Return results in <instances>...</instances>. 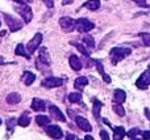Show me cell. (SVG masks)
<instances>
[{
    "instance_id": "6da1fadb",
    "label": "cell",
    "mask_w": 150,
    "mask_h": 140,
    "mask_svg": "<svg viewBox=\"0 0 150 140\" xmlns=\"http://www.w3.org/2000/svg\"><path fill=\"white\" fill-rule=\"evenodd\" d=\"M130 52H132V50L127 49V47H113L111 50V52H109L112 59V64H117L120 60H122L128 55H130Z\"/></svg>"
},
{
    "instance_id": "7a4b0ae2",
    "label": "cell",
    "mask_w": 150,
    "mask_h": 140,
    "mask_svg": "<svg viewBox=\"0 0 150 140\" xmlns=\"http://www.w3.org/2000/svg\"><path fill=\"white\" fill-rule=\"evenodd\" d=\"M4 20H5V22H7V25H8V28H9L11 31H17V30H20V29L23 28V22L18 21L17 18L12 17L11 15L4 13Z\"/></svg>"
},
{
    "instance_id": "3957f363",
    "label": "cell",
    "mask_w": 150,
    "mask_h": 140,
    "mask_svg": "<svg viewBox=\"0 0 150 140\" xmlns=\"http://www.w3.org/2000/svg\"><path fill=\"white\" fill-rule=\"evenodd\" d=\"M41 41H42V34H41V33H36V34H34V37L28 42V45H26V50H28V54H33V52L36 51L37 49H38V46H40V43H41Z\"/></svg>"
},
{
    "instance_id": "277c9868",
    "label": "cell",
    "mask_w": 150,
    "mask_h": 140,
    "mask_svg": "<svg viewBox=\"0 0 150 140\" xmlns=\"http://www.w3.org/2000/svg\"><path fill=\"white\" fill-rule=\"evenodd\" d=\"M59 25L63 31H73L75 29V26H76V21L73 20L71 17L65 16V17L59 18Z\"/></svg>"
},
{
    "instance_id": "5b68a950",
    "label": "cell",
    "mask_w": 150,
    "mask_h": 140,
    "mask_svg": "<svg viewBox=\"0 0 150 140\" xmlns=\"http://www.w3.org/2000/svg\"><path fill=\"white\" fill-rule=\"evenodd\" d=\"M75 28H76L78 31L83 33V31H90L91 29L95 28V25L90 20H87V18H79V20H76V26Z\"/></svg>"
},
{
    "instance_id": "8992f818",
    "label": "cell",
    "mask_w": 150,
    "mask_h": 140,
    "mask_svg": "<svg viewBox=\"0 0 150 140\" xmlns=\"http://www.w3.org/2000/svg\"><path fill=\"white\" fill-rule=\"evenodd\" d=\"M17 12L20 13V16L24 18L25 22H30L33 18V12H32L30 7H28V4H21V7H17Z\"/></svg>"
},
{
    "instance_id": "52a82bcc",
    "label": "cell",
    "mask_w": 150,
    "mask_h": 140,
    "mask_svg": "<svg viewBox=\"0 0 150 140\" xmlns=\"http://www.w3.org/2000/svg\"><path fill=\"white\" fill-rule=\"evenodd\" d=\"M136 85L140 89H148V86L150 85V71H145V72L137 79Z\"/></svg>"
},
{
    "instance_id": "ba28073f",
    "label": "cell",
    "mask_w": 150,
    "mask_h": 140,
    "mask_svg": "<svg viewBox=\"0 0 150 140\" xmlns=\"http://www.w3.org/2000/svg\"><path fill=\"white\" fill-rule=\"evenodd\" d=\"M63 83H65V80L61 77H49L42 81V85L46 88H57V86H62Z\"/></svg>"
},
{
    "instance_id": "9c48e42d",
    "label": "cell",
    "mask_w": 150,
    "mask_h": 140,
    "mask_svg": "<svg viewBox=\"0 0 150 140\" xmlns=\"http://www.w3.org/2000/svg\"><path fill=\"white\" fill-rule=\"evenodd\" d=\"M46 132H47V135L52 136L53 139H62L63 138V132H62V130L59 128V126H55V125L47 126Z\"/></svg>"
},
{
    "instance_id": "30bf717a",
    "label": "cell",
    "mask_w": 150,
    "mask_h": 140,
    "mask_svg": "<svg viewBox=\"0 0 150 140\" xmlns=\"http://www.w3.org/2000/svg\"><path fill=\"white\" fill-rule=\"evenodd\" d=\"M49 113L53 115V118L57 120H59V122H65L66 120V117L63 115V113L59 109H58L55 105H49Z\"/></svg>"
},
{
    "instance_id": "8fae6325",
    "label": "cell",
    "mask_w": 150,
    "mask_h": 140,
    "mask_svg": "<svg viewBox=\"0 0 150 140\" xmlns=\"http://www.w3.org/2000/svg\"><path fill=\"white\" fill-rule=\"evenodd\" d=\"M75 122H76V125L79 126L80 130L86 131V132H90V131L92 130V127H91L90 122H88L86 118H83V117H76V118H75Z\"/></svg>"
},
{
    "instance_id": "7c38bea8",
    "label": "cell",
    "mask_w": 150,
    "mask_h": 140,
    "mask_svg": "<svg viewBox=\"0 0 150 140\" xmlns=\"http://www.w3.org/2000/svg\"><path fill=\"white\" fill-rule=\"evenodd\" d=\"M45 109H46V105H45V102L42 100L33 98V101H32V110H34V111H44Z\"/></svg>"
},
{
    "instance_id": "4fadbf2b",
    "label": "cell",
    "mask_w": 150,
    "mask_h": 140,
    "mask_svg": "<svg viewBox=\"0 0 150 140\" xmlns=\"http://www.w3.org/2000/svg\"><path fill=\"white\" fill-rule=\"evenodd\" d=\"M38 60H41L42 63H45V64L50 65V56H49V52H47L46 47H41L40 49V54H38V58H37Z\"/></svg>"
},
{
    "instance_id": "5bb4252c",
    "label": "cell",
    "mask_w": 150,
    "mask_h": 140,
    "mask_svg": "<svg viewBox=\"0 0 150 140\" xmlns=\"http://www.w3.org/2000/svg\"><path fill=\"white\" fill-rule=\"evenodd\" d=\"M113 100L116 104H122L127 100V94H125V92L122 89H116L113 93Z\"/></svg>"
},
{
    "instance_id": "9a60e30c",
    "label": "cell",
    "mask_w": 150,
    "mask_h": 140,
    "mask_svg": "<svg viewBox=\"0 0 150 140\" xmlns=\"http://www.w3.org/2000/svg\"><path fill=\"white\" fill-rule=\"evenodd\" d=\"M69 63H70V67L73 68L74 71H79L80 68H82V62H80V59L76 55H71L70 59H69Z\"/></svg>"
},
{
    "instance_id": "2e32d148",
    "label": "cell",
    "mask_w": 150,
    "mask_h": 140,
    "mask_svg": "<svg viewBox=\"0 0 150 140\" xmlns=\"http://www.w3.org/2000/svg\"><path fill=\"white\" fill-rule=\"evenodd\" d=\"M87 84H88V79L84 77V76H80V77H78L76 80L74 81V86H75V89H78V91H82Z\"/></svg>"
},
{
    "instance_id": "e0dca14e",
    "label": "cell",
    "mask_w": 150,
    "mask_h": 140,
    "mask_svg": "<svg viewBox=\"0 0 150 140\" xmlns=\"http://www.w3.org/2000/svg\"><path fill=\"white\" fill-rule=\"evenodd\" d=\"M20 101H21V96L18 93H16V92L9 93L7 96V104H9V105H16V104H18Z\"/></svg>"
},
{
    "instance_id": "ac0fdd59",
    "label": "cell",
    "mask_w": 150,
    "mask_h": 140,
    "mask_svg": "<svg viewBox=\"0 0 150 140\" xmlns=\"http://www.w3.org/2000/svg\"><path fill=\"white\" fill-rule=\"evenodd\" d=\"M95 64H96V67H98V71H99V73H100V75H101V77H103V80L105 81V83H111V77H109V76L107 75L105 72H104L103 64H101V62H100V60H95Z\"/></svg>"
},
{
    "instance_id": "d6986e66",
    "label": "cell",
    "mask_w": 150,
    "mask_h": 140,
    "mask_svg": "<svg viewBox=\"0 0 150 140\" xmlns=\"http://www.w3.org/2000/svg\"><path fill=\"white\" fill-rule=\"evenodd\" d=\"M83 7L88 8L90 10H98L100 8V1L99 0H88V1H86L83 4Z\"/></svg>"
},
{
    "instance_id": "ffe728a7",
    "label": "cell",
    "mask_w": 150,
    "mask_h": 140,
    "mask_svg": "<svg viewBox=\"0 0 150 140\" xmlns=\"http://www.w3.org/2000/svg\"><path fill=\"white\" fill-rule=\"evenodd\" d=\"M17 123H18V126H21V127H26V126H29V123H30V117H29V113L28 111L24 113V114L18 118Z\"/></svg>"
},
{
    "instance_id": "44dd1931",
    "label": "cell",
    "mask_w": 150,
    "mask_h": 140,
    "mask_svg": "<svg viewBox=\"0 0 150 140\" xmlns=\"http://www.w3.org/2000/svg\"><path fill=\"white\" fill-rule=\"evenodd\" d=\"M34 80H36V76H34V73H32V72H24L23 81L25 83V85H30V84H33Z\"/></svg>"
},
{
    "instance_id": "7402d4cb",
    "label": "cell",
    "mask_w": 150,
    "mask_h": 140,
    "mask_svg": "<svg viewBox=\"0 0 150 140\" xmlns=\"http://www.w3.org/2000/svg\"><path fill=\"white\" fill-rule=\"evenodd\" d=\"M112 130H113V132H115V140H120V139H122L124 138V135H125V130H124V127H111Z\"/></svg>"
},
{
    "instance_id": "603a6c76",
    "label": "cell",
    "mask_w": 150,
    "mask_h": 140,
    "mask_svg": "<svg viewBox=\"0 0 150 140\" xmlns=\"http://www.w3.org/2000/svg\"><path fill=\"white\" fill-rule=\"evenodd\" d=\"M101 106H103V104H101L99 100H96V98H93V115H95V118L96 119H99V114H100V109H101Z\"/></svg>"
},
{
    "instance_id": "cb8c5ba5",
    "label": "cell",
    "mask_w": 150,
    "mask_h": 140,
    "mask_svg": "<svg viewBox=\"0 0 150 140\" xmlns=\"http://www.w3.org/2000/svg\"><path fill=\"white\" fill-rule=\"evenodd\" d=\"M16 54L20 55V56L26 58V59H29V58H30V54H28V52L25 51V49H24V45H23V43H18L17 46H16Z\"/></svg>"
},
{
    "instance_id": "d4e9b609",
    "label": "cell",
    "mask_w": 150,
    "mask_h": 140,
    "mask_svg": "<svg viewBox=\"0 0 150 140\" xmlns=\"http://www.w3.org/2000/svg\"><path fill=\"white\" fill-rule=\"evenodd\" d=\"M49 117H46V115H37L36 117V122L38 126H41V127H44V126L49 125Z\"/></svg>"
},
{
    "instance_id": "484cf974",
    "label": "cell",
    "mask_w": 150,
    "mask_h": 140,
    "mask_svg": "<svg viewBox=\"0 0 150 140\" xmlns=\"http://www.w3.org/2000/svg\"><path fill=\"white\" fill-rule=\"evenodd\" d=\"M112 109H113V111L116 113L119 117H124L125 115V110H124V107H122L121 104H115L113 106H112Z\"/></svg>"
},
{
    "instance_id": "4316f807",
    "label": "cell",
    "mask_w": 150,
    "mask_h": 140,
    "mask_svg": "<svg viewBox=\"0 0 150 140\" xmlns=\"http://www.w3.org/2000/svg\"><path fill=\"white\" fill-rule=\"evenodd\" d=\"M70 43H71V45H73V46H75V47H76V49H78V50H79V51H80V52H82V54H83V55H84V56H86V58H88V55H90V52H88V50H87V49H86V47H84V46H83V45L78 43V42H70Z\"/></svg>"
},
{
    "instance_id": "83f0119b",
    "label": "cell",
    "mask_w": 150,
    "mask_h": 140,
    "mask_svg": "<svg viewBox=\"0 0 150 140\" xmlns=\"http://www.w3.org/2000/svg\"><path fill=\"white\" fill-rule=\"evenodd\" d=\"M67 100L71 102V104H75V102H80L82 100V94L80 93H70L67 97Z\"/></svg>"
},
{
    "instance_id": "f1b7e54d",
    "label": "cell",
    "mask_w": 150,
    "mask_h": 140,
    "mask_svg": "<svg viewBox=\"0 0 150 140\" xmlns=\"http://www.w3.org/2000/svg\"><path fill=\"white\" fill-rule=\"evenodd\" d=\"M138 37L142 39V43L145 45V46L150 47V33H140Z\"/></svg>"
},
{
    "instance_id": "f546056e",
    "label": "cell",
    "mask_w": 150,
    "mask_h": 140,
    "mask_svg": "<svg viewBox=\"0 0 150 140\" xmlns=\"http://www.w3.org/2000/svg\"><path fill=\"white\" fill-rule=\"evenodd\" d=\"M83 42L86 43V46H87V47H91V49H92V47H95V41H93V38L91 36H86L84 39H83Z\"/></svg>"
},
{
    "instance_id": "4dcf8cb0",
    "label": "cell",
    "mask_w": 150,
    "mask_h": 140,
    "mask_svg": "<svg viewBox=\"0 0 150 140\" xmlns=\"http://www.w3.org/2000/svg\"><path fill=\"white\" fill-rule=\"evenodd\" d=\"M140 132H141V131H140V128H137V127H136V128H132V130H130L129 132H128V136H129L130 139H133V138H134V136H137Z\"/></svg>"
},
{
    "instance_id": "1f68e13d",
    "label": "cell",
    "mask_w": 150,
    "mask_h": 140,
    "mask_svg": "<svg viewBox=\"0 0 150 140\" xmlns=\"http://www.w3.org/2000/svg\"><path fill=\"white\" fill-rule=\"evenodd\" d=\"M16 123H17V120H16L15 118H12V119H9V120H8V122H7L8 128H9V130L12 131V130H13V127H15V125H16Z\"/></svg>"
},
{
    "instance_id": "d6a6232c",
    "label": "cell",
    "mask_w": 150,
    "mask_h": 140,
    "mask_svg": "<svg viewBox=\"0 0 150 140\" xmlns=\"http://www.w3.org/2000/svg\"><path fill=\"white\" fill-rule=\"evenodd\" d=\"M100 138L103 139V140H109L108 132H107V131H104V130H101V131H100Z\"/></svg>"
},
{
    "instance_id": "836d02e7",
    "label": "cell",
    "mask_w": 150,
    "mask_h": 140,
    "mask_svg": "<svg viewBox=\"0 0 150 140\" xmlns=\"http://www.w3.org/2000/svg\"><path fill=\"white\" fill-rule=\"evenodd\" d=\"M134 3L137 5H140V7H148V4H146V0H134Z\"/></svg>"
},
{
    "instance_id": "e575fe53",
    "label": "cell",
    "mask_w": 150,
    "mask_h": 140,
    "mask_svg": "<svg viewBox=\"0 0 150 140\" xmlns=\"http://www.w3.org/2000/svg\"><path fill=\"white\" fill-rule=\"evenodd\" d=\"M44 3H45V5L49 8H53V5H54V3H53L52 0H44Z\"/></svg>"
},
{
    "instance_id": "d590c367",
    "label": "cell",
    "mask_w": 150,
    "mask_h": 140,
    "mask_svg": "<svg viewBox=\"0 0 150 140\" xmlns=\"http://www.w3.org/2000/svg\"><path fill=\"white\" fill-rule=\"evenodd\" d=\"M66 139H69V140H70V139L78 140V138H76V136H75V135H73V134H67V136H66Z\"/></svg>"
},
{
    "instance_id": "8d00e7d4",
    "label": "cell",
    "mask_w": 150,
    "mask_h": 140,
    "mask_svg": "<svg viewBox=\"0 0 150 140\" xmlns=\"http://www.w3.org/2000/svg\"><path fill=\"white\" fill-rule=\"evenodd\" d=\"M142 136H144V139H149L150 140V132L149 131H145V132L142 134Z\"/></svg>"
},
{
    "instance_id": "74e56055",
    "label": "cell",
    "mask_w": 150,
    "mask_h": 140,
    "mask_svg": "<svg viewBox=\"0 0 150 140\" xmlns=\"http://www.w3.org/2000/svg\"><path fill=\"white\" fill-rule=\"evenodd\" d=\"M73 1H74V0H63L62 4L63 5H67V4H70V3H73Z\"/></svg>"
},
{
    "instance_id": "f35d334b",
    "label": "cell",
    "mask_w": 150,
    "mask_h": 140,
    "mask_svg": "<svg viewBox=\"0 0 150 140\" xmlns=\"http://www.w3.org/2000/svg\"><path fill=\"white\" fill-rule=\"evenodd\" d=\"M145 114H146V117H148V119H150V111H149V109H145Z\"/></svg>"
},
{
    "instance_id": "ab89813d",
    "label": "cell",
    "mask_w": 150,
    "mask_h": 140,
    "mask_svg": "<svg viewBox=\"0 0 150 140\" xmlns=\"http://www.w3.org/2000/svg\"><path fill=\"white\" fill-rule=\"evenodd\" d=\"M13 1L18 3V4H25V1H24V0H13Z\"/></svg>"
},
{
    "instance_id": "60d3db41",
    "label": "cell",
    "mask_w": 150,
    "mask_h": 140,
    "mask_svg": "<svg viewBox=\"0 0 150 140\" xmlns=\"http://www.w3.org/2000/svg\"><path fill=\"white\" fill-rule=\"evenodd\" d=\"M86 140H93V138H92V136L88 135V136H86Z\"/></svg>"
},
{
    "instance_id": "b9f144b4",
    "label": "cell",
    "mask_w": 150,
    "mask_h": 140,
    "mask_svg": "<svg viewBox=\"0 0 150 140\" xmlns=\"http://www.w3.org/2000/svg\"><path fill=\"white\" fill-rule=\"evenodd\" d=\"M26 1H28V3H33V0H26Z\"/></svg>"
},
{
    "instance_id": "7bdbcfd3",
    "label": "cell",
    "mask_w": 150,
    "mask_h": 140,
    "mask_svg": "<svg viewBox=\"0 0 150 140\" xmlns=\"http://www.w3.org/2000/svg\"><path fill=\"white\" fill-rule=\"evenodd\" d=\"M0 125H1V119H0Z\"/></svg>"
},
{
    "instance_id": "ee69618b",
    "label": "cell",
    "mask_w": 150,
    "mask_h": 140,
    "mask_svg": "<svg viewBox=\"0 0 150 140\" xmlns=\"http://www.w3.org/2000/svg\"><path fill=\"white\" fill-rule=\"evenodd\" d=\"M0 25H1V21H0Z\"/></svg>"
}]
</instances>
